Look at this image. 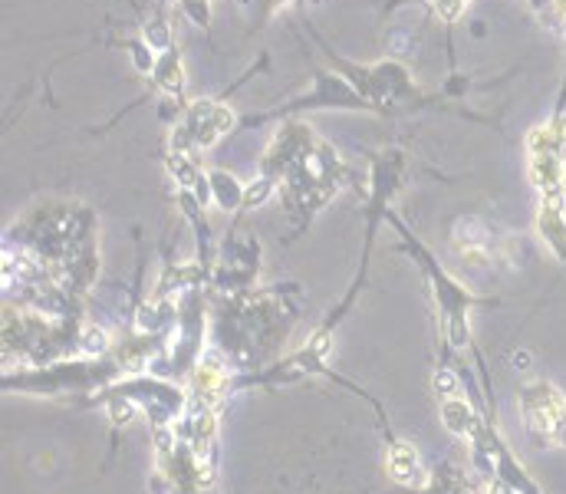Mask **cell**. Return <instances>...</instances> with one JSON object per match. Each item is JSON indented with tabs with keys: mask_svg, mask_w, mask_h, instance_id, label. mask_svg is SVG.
I'll return each mask as SVG.
<instances>
[{
	"mask_svg": "<svg viewBox=\"0 0 566 494\" xmlns=\"http://www.w3.org/2000/svg\"><path fill=\"white\" fill-rule=\"evenodd\" d=\"M465 7H467V0H431V10L441 13L444 20H454Z\"/></svg>",
	"mask_w": 566,
	"mask_h": 494,
	"instance_id": "8992f818",
	"label": "cell"
},
{
	"mask_svg": "<svg viewBox=\"0 0 566 494\" xmlns=\"http://www.w3.org/2000/svg\"><path fill=\"white\" fill-rule=\"evenodd\" d=\"M441 418H444V425H448L454 435H465L467 425H471V409H467L461 399H448V402L441 406Z\"/></svg>",
	"mask_w": 566,
	"mask_h": 494,
	"instance_id": "277c9868",
	"label": "cell"
},
{
	"mask_svg": "<svg viewBox=\"0 0 566 494\" xmlns=\"http://www.w3.org/2000/svg\"><path fill=\"white\" fill-rule=\"evenodd\" d=\"M267 191H270V181H267V178L247 185V188H244V204H260L267 198Z\"/></svg>",
	"mask_w": 566,
	"mask_h": 494,
	"instance_id": "52a82bcc",
	"label": "cell"
},
{
	"mask_svg": "<svg viewBox=\"0 0 566 494\" xmlns=\"http://www.w3.org/2000/svg\"><path fill=\"white\" fill-rule=\"evenodd\" d=\"M83 353H102L106 349V333H102L99 327H89L86 333H83Z\"/></svg>",
	"mask_w": 566,
	"mask_h": 494,
	"instance_id": "5b68a950",
	"label": "cell"
},
{
	"mask_svg": "<svg viewBox=\"0 0 566 494\" xmlns=\"http://www.w3.org/2000/svg\"><path fill=\"white\" fill-rule=\"evenodd\" d=\"M389 475L399 484H415L422 478V468H418V455L408 448V445H395L389 458Z\"/></svg>",
	"mask_w": 566,
	"mask_h": 494,
	"instance_id": "3957f363",
	"label": "cell"
},
{
	"mask_svg": "<svg viewBox=\"0 0 566 494\" xmlns=\"http://www.w3.org/2000/svg\"><path fill=\"white\" fill-rule=\"evenodd\" d=\"M438 389L441 393H454V376L451 372H438Z\"/></svg>",
	"mask_w": 566,
	"mask_h": 494,
	"instance_id": "ba28073f",
	"label": "cell"
},
{
	"mask_svg": "<svg viewBox=\"0 0 566 494\" xmlns=\"http://www.w3.org/2000/svg\"><path fill=\"white\" fill-rule=\"evenodd\" d=\"M527 152H530V181L550 195V191H563V175H566V119H556L550 126L533 129L527 135Z\"/></svg>",
	"mask_w": 566,
	"mask_h": 494,
	"instance_id": "6da1fadb",
	"label": "cell"
},
{
	"mask_svg": "<svg viewBox=\"0 0 566 494\" xmlns=\"http://www.w3.org/2000/svg\"><path fill=\"white\" fill-rule=\"evenodd\" d=\"M234 122V115L227 113L217 102H194L188 113V122L181 126V135H175L178 145H214V139H221Z\"/></svg>",
	"mask_w": 566,
	"mask_h": 494,
	"instance_id": "7a4b0ae2",
	"label": "cell"
}]
</instances>
